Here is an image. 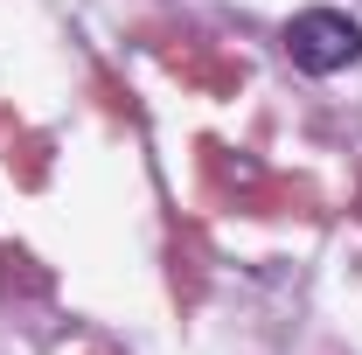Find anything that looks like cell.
Returning <instances> with one entry per match:
<instances>
[{
  "instance_id": "obj_1",
  "label": "cell",
  "mask_w": 362,
  "mask_h": 355,
  "mask_svg": "<svg viewBox=\"0 0 362 355\" xmlns=\"http://www.w3.org/2000/svg\"><path fill=\"white\" fill-rule=\"evenodd\" d=\"M286 56L307 77H334V70H349L362 56V21L341 14V7H300L286 21Z\"/></svg>"
}]
</instances>
